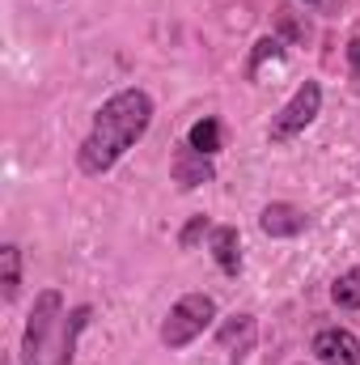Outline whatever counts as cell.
Wrapping results in <instances>:
<instances>
[{"label":"cell","instance_id":"cell-6","mask_svg":"<svg viewBox=\"0 0 360 365\" xmlns=\"http://www.w3.org/2000/svg\"><path fill=\"white\" fill-rule=\"evenodd\" d=\"M259 225H263V234H271V238H297L305 230V212L292 208V204H268L263 217H259Z\"/></svg>","mask_w":360,"mask_h":365},{"label":"cell","instance_id":"cell-2","mask_svg":"<svg viewBox=\"0 0 360 365\" xmlns=\"http://www.w3.org/2000/svg\"><path fill=\"white\" fill-rule=\"evenodd\" d=\"M216 319V302L208 293H186L182 302L170 306L166 323H162V344L166 349H186L195 336H203Z\"/></svg>","mask_w":360,"mask_h":365},{"label":"cell","instance_id":"cell-7","mask_svg":"<svg viewBox=\"0 0 360 365\" xmlns=\"http://www.w3.org/2000/svg\"><path fill=\"white\" fill-rule=\"evenodd\" d=\"M212 162L203 158V153H195L191 145L179 149V158H174V182H179L182 191H191V187H199V182H212Z\"/></svg>","mask_w":360,"mask_h":365},{"label":"cell","instance_id":"cell-11","mask_svg":"<svg viewBox=\"0 0 360 365\" xmlns=\"http://www.w3.org/2000/svg\"><path fill=\"white\" fill-rule=\"evenodd\" d=\"M0 284H4V302H13L21 289V251L13 242L0 247Z\"/></svg>","mask_w":360,"mask_h":365},{"label":"cell","instance_id":"cell-4","mask_svg":"<svg viewBox=\"0 0 360 365\" xmlns=\"http://www.w3.org/2000/svg\"><path fill=\"white\" fill-rule=\"evenodd\" d=\"M318 110H322V86L318 81H305L301 90L292 93V102L271 119V140H288V136L305 132L318 119Z\"/></svg>","mask_w":360,"mask_h":365},{"label":"cell","instance_id":"cell-1","mask_svg":"<svg viewBox=\"0 0 360 365\" xmlns=\"http://www.w3.org/2000/svg\"><path fill=\"white\" fill-rule=\"evenodd\" d=\"M153 123V98L144 90H119L106 98L93 115V128L81 145V170L85 175H106Z\"/></svg>","mask_w":360,"mask_h":365},{"label":"cell","instance_id":"cell-12","mask_svg":"<svg viewBox=\"0 0 360 365\" xmlns=\"http://www.w3.org/2000/svg\"><path fill=\"white\" fill-rule=\"evenodd\" d=\"M331 297H335V306H344V310H360V268H348V272L339 276V280L331 284Z\"/></svg>","mask_w":360,"mask_h":365},{"label":"cell","instance_id":"cell-10","mask_svg":"<svg viewBox=\"0 0 360 365\" xmlns=\"http://www.w3.org/2000/svg\"><path fill=\"white\" fill-rule=\"evenodd\" d=\"M186 145H191L195 153H203V158H212V153L221 149V123H216L212 115H203L199 123H191V132H186Z\"/></svg>","mask_w":360,"mask_h":365},{"label":"cell","instance_id":"cell-13","mask_svg":"<svg viewBox=\"0 0 360 365\" xmlns=\"http://www.w3.org/2000/svg\"><path fill=\"white\" fill-rule=\"evenodd\" d=\"M203 234H208V217H191V221H186V230L179 234V247H182V251H191Z\"/></svg>","mask_w":360,"mask_h":365},{"label":"cell","instance_id":"cell-15","mask_svg":"<svg viewBox=\"0 0 360 365\" xmlns=\"http://www.w3.org/2000/svg\"><path fill=\"white\" fill-rule=\"evenodd\" d=\"M348 64H352V73L360 77V38H352V43H348Z\"/></svg>","mask_w":360,"mask_h":365},{"label":"cell","instance_id":"cell-8","mask_svg":"<svg viewBox=\"0 0 360 365\" xmlns=\"http://www.w3.org/2000/svg\"><path fill=\"white\" fill-rule=\"evenodd\" d=\"M221 344L233 361H242L250 349H255V319L250 314H233L225 327H221Z\"/></svg>","mask_w":360,"mask_h":365},{"label":"cell","instance_id":"cell-14","mask_svg":"<svg viewBox=\"0 0 360 365\" xmlns=\"http://www.w3.org/2000/svg\"><path fill=\"white\" fill-rule=\"evenodd\" d=\"M275 60V56H280V43H275V38H259V47H255V60H250V73H259V64H263V60Z\"/></svg>","mask_w":360,"mask_h":365},{"label":"cell","instance_id":"cell-5","mask_svg":"<svg viewBox=\"0 0 360 365\" xmlns=\"http://www.w3.org/2000/svg\"><path fill=\"white\" fill-rule=\"evenodd\" d=\"M314 357L322 365H360V340L348 327H327L314 336Z\"/></svg>","mask_w":360,"mask_h":365},{"label":"cell","instance_id":"cell-3","mask_svg":"<svg viewBox=\"0 0 360 365\" xmlns=\"http://www.w3.org/2000/svg\"><path fill=\"white\" fill-rule=\"evenodd\" d=\"M60 323V293L47 289L38 293L30 319H26V336H21V365H51L47 353H51V331Z\"/></svg>","mask_w":360,"mask_h":365},{"label":"cell","instance_id":"cell-9","mask_svg":"<svg viewBox=\"0 0 360 365\" xmlns=\"http://www.w3.org/2000/svg\"><path fill=\"white\" fill-rule=\"evenodd\" d=\"M212 255H216L221 272H229V276L242 272V238H238L233 225H216L212 230Z\"/></svg>","mask_w":360,"mask_h":365}]
</instances>
